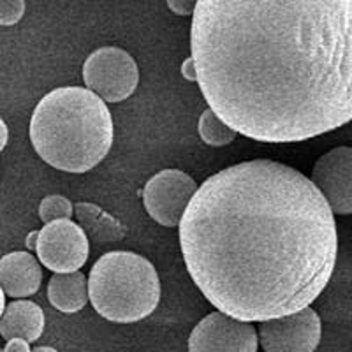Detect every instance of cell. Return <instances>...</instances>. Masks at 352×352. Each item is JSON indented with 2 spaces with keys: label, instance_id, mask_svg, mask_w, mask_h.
<instances>
[{
  "label": "cell",
  "instance_id": "6da1fadb",
  "mask_svg": "<svg viewBox=\"0 0 352 352\" xmlns=\"http://www.w3.org/2000/svg\"><path fill=\"white\" fill-rule=\"evenodd\" d=\"M196 81L261 143H300L352 118V0H197Z\"/></svg>",
  "mask_w": 352,
  "mask_h": 352
},
{
  "label": "cell",
  "instance_id": "7a4b0ae2",
  "mask_svg": "<svg viewBox=\"0 0 352 352\" xmlns=\"http://www.w3.org/2000/svg\"><path fill=\"white\" fill-rule=\"evenodd\" d=\"M185 266L220 312L247 322L310 307L331 280L335 213L310 178L268 159L196 188L178 222Z\"/></svg>",
  "mask_w": 352,
  "mask_h": 352
},
{
  "label": "cell",
  "instance_id": "3957f363",
  "mask_svg": "<svg viewBox=\"0 0 352 352\" xmlns=\"http://www.w3.org/2000/svg\"><path fill=\"white\" fill-rule=\"evenodd\" d=\"M28 134L46 164L65 173H87L109 153L115 127L97 94L83 87H60L39 100Z\"/></svg>",
  "mask_w": 352,
  "mask_h": 352
},
{
  "label": "cell",
  "instance_id": "277c9868",
  "mask_svg": "<svg viewBox=\"0 0 352 352\" xmlns=\"http://www.w3.org/2000/svg\"><path fill=\"white\" fill-rule=\"evenodd\" d=\"M87 282L94 310L111 322H138L159 307V273L136 252H106L96 261Z\"/></svg>",
  "mask_w": 352,
  "mask_h": 352
},
{
  "label": "cell",
  "instance_id": "5b68a950",
  "mask_svg": "<svg viewBox=\"0 0 352 352\" xmlns=\"http://www.w3.org/2000/svg\"><path fill=\"white\" fill-rule=\"evenodd\" d=\"M83 81L104 102H122L136 92L140 69L131 53L116 46H102L87 56Z\"/></svg>",
  "mask_w": 352,
  "mask_h": 352
},
{
  "label": "cell",
  "instance_id": "8992f818",
  "mask_svg": "<svg viewBox=\"0 0 352 352\" xmlns=\"http://www.w3.org/2000/svg\"><path fill=\"white\" fill-rule=\"evenodd\" d=\"M87 232L71 219L46 222L37 231V259L53 273H69L83 268L90 254Z\"/></svg>",
  "mask_w": 352,
  "mask_h": 352
},
{
  "label": "cell",
  "instance_id": "52a82bcc",
  "mask_svg": "<svg viewBox=\"0 0 352 352\" xmlns=\"http://www.w3.org/2000/svg\"><path fill=\"white\" fill-rule=\"evenodd\" d=\"M322 324L314 308L259 320L257 338L266 352H314L320 344Z\"/></svg>",
  "mask_w": 352,
  "mask_h": 352
},
{
  "label": "cell",
  "instance_id": "ba28073f",
  "mask_svg": "<svg viewBox=\"0 0 352 352\" xmlns=\"http://www.w3.org/2000/svg\"><path fill=\"white\" fill-rule=\"evenodd\" d=\"M196 188L197 184L187 173L180 169H162L144 185V208L160 226L178 228V222Z\"/></svg>",
  "mask_w": 352,
  "mask_h": 352
},
{
  "label": "cell",
  "instance_id": "9c48e42d",
  "mask_svg": "<svg viewBox=\"0 0 352 352\" xmlns=\"http://www.w3.org/2000/svg\"><path fill=\"white\" fill-rule=\"evenodd\" d=\"M257 349L259 338L254 324L220 310L199 320L188 336V351L192 352H256Z\"/></svg>",
  "mask_w": 352,
  "mask_h": 352
},
{
  "label": "cell",
  "instance_id": "30bf717a",
  "mask_svg": "<svg viewBox=\"0 0 352 352\" xmlns=\"http://www.w3.org/2000/svg\"><path fill=\"white\" fill-rule=\"evenodd\" d=\"M312 184L336 215L352 213V148L336 146L320 155L312 169Z\"/></svg>",
  "mask_w": 352,
  "mask_h": 352
},
{
  "label": "cell",
  "instance_id": "8fae6325",
  "mask_svg": "<svg viewBox=\"0 0 352 352\" xmlns=\"http://www.w3.org/2000/svg\"><path fill=\"white\" fill-rule=\"evenodd\" d=\"M43 282V268L39 261L28 252H11L0 257V287L6 296H34Z\"/></svg>",
  "mask_w": 352,
  "mask_h": 352
},
{
  "label": "cell",
  "instance_id": "7c38bea8",
  "mask_svg": "<svg viewBox=\"0 0 352 352\" xmlns=\"http://www.w3.org/2000/svg\"><path fill=\"white\" fill-rule=\"evenodd\" d=\"M44 331V312L37 303L25 298H16L6 305L0 316L2 338H23L28 344L37 342Z\"/></svg>",
  "mask_w": 352,
  "mask_h": 352
},
{
  "label": "cell",
  "instance_id": "4fadbf2b",
  "mask_svg": "<svg viewBox=\"0 0 352 352\" xmlns=\"http://www.w3.org/2000/svg\"><path fill=\"white\" fill-rule=\"evenodd\" d=\"M48 300L62 314H76L88 303L87 276L76 270L69 273H53L48 282Z\"/></svg>",
  "mask_w": 352,
  "mask_h": 352
},
{
  "label": "cell",
  "instance_id": "5bb4252c",
  "mask_svg": "<svg viewBox=\"0 0 352 352\" xmlns=\"http://www.w3.org/2000/svg\"><path fill=\"white\" fill-rule=\"evenodd\" d=\"M74 215L80 222L81 229L87 232V236L92 238L97 243H111L125 238L124 226L92 203L74 204Z\"/></svg>",
  "mask_w": 352,
  "mask_h": 352
},
{
  "label": "cell",
  "instance_id": "9a60e30c",
  "mask_svg": "<svg viewBox=\"0 0 352 352\" xmlns=\"http://www.w3.org/2000/svg\"><path fill=\"white\" fill-rule=\"evenodd\" d=\"M197 132H199L201 140L208 146H226L231 144L236 140L238 132L229 127L213 109L206 108L199 116V124H197Z\"/></svg>",
  "mask_w": 352,
  "mask_h": 352
},
{
  "label": "cell",
  "instance_id": "2e32d148",
  "mask_svg": "<svg viewBox=\"0 0 352 352\" xmlns=\"http://www.w3.org/2000/svg\"><path fill=\"white\" fill-rule=\"evenodd\" d=\"M74 215V204L64 196L53 194V196H46L39 204V219L46 222L58 219H71Z\"/></svg>",
  "mask_w": 352,
  "mask_h": 352
},
{
  "label": "cell",
  "instance_id": "e0dca14e",
  "mask_svg": "<svg viewBox=\"0 0 352 352\" xmlns=\"http://www.w3.org/2000/svg\"><path fill=\"white\" fill-rule=\"evenodd\" d=\"M25 0H0V25L12 27L20 23L25 14Z\"/></svg>",
  "mask_w": 352,
  "mask_h": 352
},
{
  "label": "cell",
  "instance_id": "ac0fdd59",
  "mask_svg": "<svg viewBox=\"0 0 352 352\" xmlns=\"http://www.w3.org/2000/svg\"><path fill=\"white\" fill-rule=\"evenodd\" d=\"M166 4L178 16H192L197 0H166Z\"/></svg>",
  "mask_w": 352,
  "mask_h": 352
},
{
  "label": "cell",
  "instance_id": "d6986e66",
  "mask_svg": "<svg viewBox=\"0 0 352 352\" xmlns=\"http://www.w3.org/2000/svg\"><path fill=\"white\" fill-rule=\"evenodd\" d=\"M2 351L6 352H30L32 351V347H30V344H28L27 340H23V338H9L8 344H6V347L2 349Z\"/></svg>",
  "mask_w": 352,
  "mask_h": 352
},
{
  "label": "cell",
  "instance_id": "ffe728a7",
  "mask_svg": "<svg viewBox=\"0 0 352 352\" xmlns=\"http://www.w3.org/2000/svg\"><path fill=\"white\" fill-rule=\"evenodd\" d=\"M182 76L187 81H196V64H194L192 56H188L187 60L182 64Z\"/></svg>",
  "mask_w": 352,
  "mask_h": 352
},
{
  "label": "cell",
  "instance_id": "44dd1931",
  "mask_svg": "<svg viewBox=\"0 0 352 352\" xmlns=\"http://www.w3.org/2000/svg\"><path fill=\"white\" fill-rule=\"evenodd\" d=\"M8 140H9V129H8V125H6V122L0 118V152L6 148Z\"/></svg>",
  "mask_w": 352,
  "mask_h": 352
},
{
  "label": "cell",
  "instance_id": "7402d4cb",
  "mask_svg": "<svg viewBox=\"0 0 352 352\" xmlns=\"http://www.w3.org/2000/svg\"><path fill=\"white\" fill-rule=\"evenodd\" d=\"M36 243H37V231H32L25 240V245H27L28 250H36Z\"/></svg>",
  "mask_w": 352,
  "mask_h": 352
},
{
  "label": "cell",
  "instance_id": "603a6c76",
  "mask_svg": "<svg viewBox=\"0 0 352 352\" xmlns=\"http://www.w3.org/2000/svg\"><path fill=\"white\" fill-rule=\"evenodd\" d=\"M6 308V292L2 291V287H0V316H2V312H4Z\"/></svg>",
  "mask_w": 352,
  "mask_h": 352
},
{
  "label": "cell",
  "instance_id": "cb8c5ba5",
  "mask_svg": "<svg viewBox=\"0 0 352 352\" xmlns=\"http://www.w3.org/2000/svg\"><path fill=\"white\" fill-rule=\"evenodd\" d=\"M32 351H36V352H43V351H52V352H55L56 349H55V347H48V345H37V347H34Z\"/></svg>",
  "mask_w": 352,
  "mask_h": 352
}]
</instances>
